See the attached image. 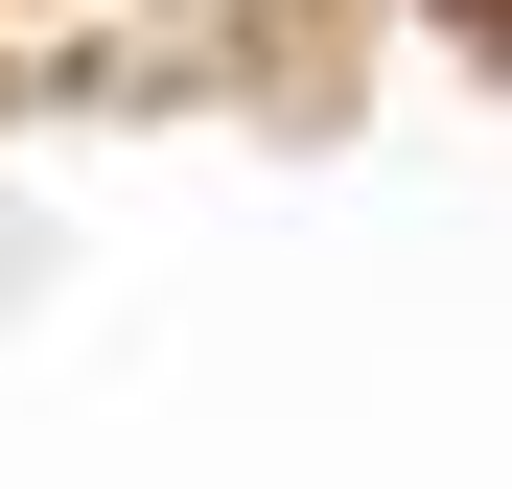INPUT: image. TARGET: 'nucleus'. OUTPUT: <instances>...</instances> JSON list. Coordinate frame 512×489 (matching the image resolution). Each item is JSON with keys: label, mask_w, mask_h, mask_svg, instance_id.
<instances>
[{"label": "nucleus", "mask_w": 512, "mask_h": 489, "mask_svg": "<svg viewBox=\"0 0 512 489\" xmlns=\"http://www.w3.org/2000/svg\"><path fill=\"white\" fill-rule=\"evenodd\" d=\"M443 24H466V47H512V0H443Z\"/></svg>", "instance_id": "1"}]
</instances>
